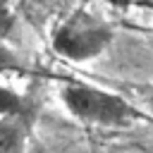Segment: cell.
Returning <instances> with one entry per match:
<instances>
[{
  "instance_id": "cell-7",
  "label": "cell",
  "mask_w": 153,
  "mask_h": 153,
  "mask_svg": "<svg viewBox=\"0 0 153 153\" xmlns=\"http://www.w3.org/2000/svg\"><path fill=\"white\" fill-rule=\"evenodd\" d=\"M146 108H148V112L153 115V86L146 91Z\"/></svg>"
},
{
  "instance_id": "cell-1",
  "label": "cell",
  "mask_w": 153,
  "mask_h": 153,
  "mask_svg": "<svg viewBox=\"0 0 153 153\" xmlns=\"http://www.w3.org/2000/svg\"><path fill=\"white\" fill-rule=\"evenodd\" d=\"M65 108L86 124H98V127H129L139 112L136 108L124 100L117 93L86 86V84H67L60 91Z\"/></svg>"
},
{
  "instance_id": "cell-3",
  "label": "cell",
  "mask_w": 153,
  "mask_h": 153,
  "mask_svg": "<svg viewBox=\"0 0 153 153\" xmlns=\"http://www.w3.org/2000/svg\"><path fill=\"white\" fill-rule=\"evenodd\" d=\"M33 117H36V110L29 100L24 108L0 115V153H24L26 151Z\"/></svg>"
},
{
  "instance_id": "cell-2",
  "label": "cell",
  "mask_w": 153,
  "mask_h": 153,
  "mask_svg": "<svg viewBox=\"0 0 153 153\" xmlns=\"http://www.w3.org/2000/svg\"><path fill=\"white\" fill-rule=\"evenodd\" d=\"M110 43H112V26L88 12L72 14L53 33V50L72 62L93 60Z\"/></svg>"
},
{
  "instance_id": "cell-5",
  "label": "cell",
  "mask_w": 153,
  "mask_h": 153,
  "mask_svg": "<svg viewBox=\"0 0 153 153\" xmlns=\"http://www.w3.org/2000/svg\"><path fill=\"white\" fill-rule=\"evenodd\" d=\"M14 24H17V17L10 7V2L0 0V38H10L14 31Z\"/></svg>"
},
{
  "instance_id": "cell-6",
  "label": "cell",
  "mask_w": 153,
  "mask_h": 153,
  "mask_svg": "<svg viewBox=\"0 0 153 153\" xmlns=\"http://www.w3.org/2000/svg\"><path fill=\"white\" fill-rule=\"evenodd\" d=\"M0 72H22V60L0 43Z\"/></svg>"
},
{
  "instance_id": "cell-8",
  "label": "cell",
  "mask_w": 153,
  "mask_h": 153,
  "mask_svg": "<svg viewBox=\"0 0 153 153\" xmlns=\"http://www.w3.org/2000/svg\"><path fill=\"white\" fill-rule=\"evenodd\" d=\"M141 2H146V5H151V7H153V0H141Z\"/></svg>"
},
{
  "instance_id": "cell-4",
  "label": "cell",
  "mask_w": 153,
  "mask_h": 153,
  "mask_svg": "<svg viewBox=\"0 0 153 153\" xmlns=\"http://www.w3.org/2000/svg\"><path fill=\"white\" fill-rule=\"evenodd\" d=\"M24 105H26V100H24L17 91H12V88H7V86H0V115L14 112V110H19V108H24Z\"/></svg>"
}]
</instances>
